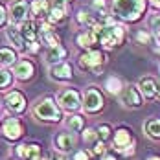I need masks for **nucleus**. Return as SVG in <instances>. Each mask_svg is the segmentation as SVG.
<instances>
[{"instance_id": "nucleus-1", "label": "nucleus", "mask_w": 160, "mask_h": 160, "mask_svg": "<svg viewBox=\"0 0 160 160\" xmlns=\"http://www.w3.org/2000/svg\"><path fill=\"white\" fill-rule=\"evenodd\" d=\"M145 9V0H114L112 2V13L120 17L122 20H138Z\"/></svg>"}, {"instance_id": "nucleus-2", "label": "nucleus", "mask_w": 160, "mask_h": 160, "mask_svg": "<svg viewBox=\"0 0 160 160\" xmlns=\"http://www.w3.org/2000/svg\"><path fill=\"white\" fill-rule=\"evenodd\" d=\"M33 114L42 120V122H61L63 118V111L61 107L52 99V98H46L42 101H39L35 107H33Z\"/></svg>"}, {"instance_id": "nucleus-3", "label": "nucleus", "mask_w": 160, "mask_h": 160, "mask_svg": "<svg viewBox=\"0 0 160 160\" xmlns=\"http://www.w3.org/2000/svg\"><path fill=\"white\" fill-rule=\"evenodd\" d=\"M83 107L87 112H98L103 109V96L96 87H90L83 94Z\"/></svg>"}, {"instance_id": "nucleus-4", "label": "nucleus", "mask_w": 160, "mask_h": 160, "mask_svg": "<svg viewBox=\"0 0 160 160\" xmlns=\"http://www.w3.org/2000/svg\"><path fill=\"white\" fill-rule=\"evenodd\" d=\"M59 103H61V109H64V111H78V109L81 107L79 92L74 90V88L64 90L63 94L59 96Z\"/></svg>"}, {"instance_id": "nucleus-5", "label": "nucleus", "mask_w": 160, "mask_h": 160, "mask_svg": "<svg viewBox=\"0 0 160 160\" xmlns=\"http://www.w3.org/2000/svg\"><path fill=\"white\" fill-rule=\"evenodd\" d=\"M53 145L59 153H70L76 147V134L74 132H59L53 138Z\"/></svg>"}, {"instance_id": "nucleus-6", "label": "nucleus", "mask_w": 160, "mask_h": 160, "mask_svg": "<svg viewBox=\"0 0 160 160\" xmlns=\"http://www.w3.org/2000/svg\"><path fill=\"white\" fill-rule=\"evenodd\" d=\"M103 63V53L96 52V50H90V52H85L79 57V66L81 68H92L94 72H98V66Z\"/></svg>"}, {"instance_id": "nucleus-7", "label": "nucleus", "mask_w": 160, "mask_h": 160, "mask_svg": "<svg viewBox=\"0 0 160 160\" xmlns=\"http://www.w3.org/2000/svg\"><path fill=\"white\" fill-rule=\"evenodd\" d=\"M4 136L8 138V140H18L20 136H22V132H24V125L20 123V120H17V118H9L6 123H4Z\"/></svg>"}, {"instance_id": "nucleus-8", "label": "nucleus", "mask_w": 160, "mask_h": 160, "mask_svg": "<svg viewBox=\"0 0 160 160\" xmlns=\"http://www.w3.org/2000/svg\"><path fill=\"white\" fill-rule=\"evenodd\" d=\"M6 107L11 112H22L26 109V99H24V96L20 92L11 90V92L6 94Z\"/></svg>"}, {"instance_id": "nucleus-9", "label": "nucleus", "mask_w": 160, "mask_h": 160, "mask_svg": "<svg viewBox=\"0 0 160 160\" xmlns=\"http://www.w3.org/2000/svg\"><path fill=\"white\" fill-rule=\"evenodd\" d=\"M17 155L22 160H39L41 158V145L39 144H20L17 147Z\"/></svg>"}, {"instance_id": "nucleus-10", "label": "nucleus", "mask_w": 160, "mask_h": 160, "mask_svg": "<svg viewBox=\"0 0 160 160\" xmlns=\"http://www.w3.org/2000/svg\"><path fill=\"white\" fill-rule=\"evenodd\" d=\"M18 30H20V33H22L24 41H28V42H37L39 33H41V26H37V24L32 22V20H26V22L20 24Z\"/></svg>"}, {"instance_id": "nucleus-11", "label": "nucleus", "mask_w": 160, "mask_h": 160, "mask_svg": "<svg viewBox=\"0 0 160 160\" xmlns=\"http://www.w3.org/2000/svg\"><path fill=\"white\" fill-rule=\"evenodd\" d=\"M122 103L125 107H140L142 105V96L136 90V87H127L122 94Z\"/></svg>"}, {"instance_id": "nucleus-12", "label": "nucleus", "mask_w": 160, "mask_h": 160, "mask_svg": "<svg viewBox=\"0 0 160 160\" xmlns=\"http://www.w3.org/2000/svg\"><path fill=\"white\" fill-rule=\"evenodd\" d=\"M114 145H116V149H120V151H123L125 147L129 145H132V136H131V131L125 127H120L116 132H114Z\"/></svg>"}, {"instance_id": "nucleus-13", "label": "nucleus", "mask_w": 160, "mask_h": 160, "mask_svg": "<svg viewBox=\"0 0 160 160\" xmlns=\"http://www.w3.org/2000/svg\"><path fill=\"white\" fill-rule=\"evenodd\" d=\"M28 9H30V8H28L26 2H22V0L15 2V4L11 6V20H13L15 24H22V22H26Z\"/></svg>"}, {"instance_id": "nucleus-14", "label": "nucleus", "mask_w": 160, "mask_h": 160, "mask_svg": "<svg viewBox=\"0 0 160 160\" xmlns=\"http://www.w3.org/2000/svg\"><path fill=\"white\" fill-rule=\"evenodd\" d=\"M50 74H52L53 79H59V81L70 79V78H72V66L68 63H57V64L52 66Z\"/></svg>"}, {"instance_id": "nucleus-15", "label": "nucleus", "mask_w": 160, "mask_h": 160, "mask_svg": "<svg viewBox=\"0 0 160 160\" xmlns=\"http://www.w3.org/2000/svg\"><path fill=\"white\" fill-rule=\"evenodd\" d=\"M15 76L18 79H30L33 76V64L30 61H20V63L15 66Z\"/></svg>"}, {"instance_id": "nucleus-16", "label": "nucleus", "mask_w": 160, "mask_h": 160, "mask_svg": "<svg viewBox=\"0 0 160 160\" xmlns=\"http://www.w3.org/2000/svg\"><path fill=\"white\" fill-rule=\"evenodd\" d=\"M140 92L144 94L147 99L157 96V81H153L151 78H144L140 81Z\"/></svg>"}, {"instance_id": "nucleus-17", "label": "nucleus", "mask_w": 160, "mask_h": 160, "mask_svg": "<svg viewBox=\"0 0 160 160\" xmlns=\"http://www.w3.org/2000/svg\"><path fill=\"white\" fill-rule=\"evenodd\" d=\"M144 131L149 138H155V140H160V120L153 118V120H147L144 123Z\"/></svg>"}, {"instance_id": "nucleus-18", "label": "nucleus", "mask_w": 160, "mask_h": 160, "mask_svg": "<svg viewBox=\"0 0 160 160\" xmlns=\"http://www.w3.org/2000/svg\"><path fill=\"white\" fill-rule=\"evenodd\" d=\"M32 11H33V15L37 17V18H44V17L50 13L48 0H33Z\"/></svg>"}, {"instance_id": "nucleus-19", "label": "nucleus", "mask_w": 160, "mask_h": 160, "mask_svg": "<svg viewBox=\"0 0 160 160\" xmlns=\"http://www.w3.org/2000/svg\"><path fill=\"white\" fill-rule=\"evenodd\" d=\"M8 37H9V41L15 44L18 50L24 48V37H22V33H20V30L18 28H15V26H9L8 28Z\"/></svg>"}, {"instance_id": "nucleus-20", "label": "nucleus", "mask_w": 160, "mask_h": 160, "mask_svg": "<svg viewBox=\"0 0 160 160\" xmlns=\"http://www.w3.org/2000/svg\"><path fill=\"white\" fill-rule=\"evenodd\" d=\"M64 55H66V50L59 44V46H53V48H50L46 52V61L48 63H59Z\"/></svg>"}, {"instance_id": "nucleus-21", "label": "nucleus", "mask_w": 160, "mask_h": 160, "mask_svg": "<svg viewBox=\"0 0 160 160\" xmlns=\"http://www.w3.org/2000/svg\"><path fill=\"white\" fill-rule=\"evenodd\" d=\"M66 127L70 129L72 132H78V131H81V129L85 127V120H83V116H79V114L70 116V118L66 120Z\"/></svg>"}, {"instance_id": "nucleus-22", "label": "nucleus", "mask_w": 160, "mask_h": 160, "mask_svg": "<svg viewBox=\"0 0 160 160\" xmlns=\"http://www.w3.org/2000/svg\"><path fill=\"white\" fill-rule=\"evenodd\" d=\"M17 61V55L11 48H0V63L4 64H13Z\"/></svg>"}, {"instance_id": "nucleus-23", "label": "nucleus", "mask_w": 160, "mask_h": 160, "mask_svg": "<svg viewBox=\"0 0 160 160\" xmlns=\"http://www.w3.org/2000/svg\"><path fill=\"white\" fill-rule=\"evenodd\" d=\"M105 88L111 92V94H120L122 92V81L118 78H109L105 81Z\"/></svg>"}, {"instance_id": "nucleus-24", "label": "nucleus", "mask_w": 160, "mask_h": 160, "mask_svg": "<svg viewBox=\"0 0 160 160\" xmlns=\"http://www.w3.org/2000/svg\"><path fill=\"white\" fill-rule=\"evenodd\" d=\"M76 42H78V46H81V48H90L96 41H94V37L90 33H79L78 39H76Z\"/></svg>"}, {"instance_id": "nucleus-25", "label": "nucleus", "mask_w": 160, "mask_h": 160, "mask_svg": "<svg viewBox=\"0 0 160 160\" xmlns=\"http://www.w3.org/2000/svg\"><path fill=\"white\" fill-rule=\"evenodd\" d=\"M42 39H44V42L48 44L50 48H53V46H59V37L55 35L53 32H42Z\"/></svg>"}, {"instance_id": "nucleus-26", "label": "nucleus", "mask_w": 160, "mask_h": 160, "mask_svg": "<svg viewBox=\"0 0 160 160\" xmlns=\"http://www.w3.org/2000/svg\"><path fill=\"white\" fill-rule=\"evenodd\" d=\"M63 15H64V9L61 8H52L48 13V20L50 22H59V20H63Z\"/></svg>"}, {"instance_id": "nucleus-27", "label": "nucleus", "mask_w": 160, "mask_h": 160, "mask_svg": "<svg viewBox=\"0 0 160 160\" xmlns=\"http://www.w3.org/2000/svg\"><path fill=\"white\" fill-rule=\"evenodd\" d=\"M98 138H99V134H98L96 129H85V132H83L85 144H92V142H96Z\"/></svg>"}, {"instance_id": "nucleus-28", "label": "nucleus", "mask_w": 160, "mask_h": 160, "mask_svg": "<svg viewBox=\"0 0 160 160\" xmlns=\"http://www.w3.org/2000/svg\"><path fill=\"white\" fill-rule=\"evenodd\" d=\"M98 134H99V140H101V142L109 140V136H111V125H107V123L99 125V127H98Z\"/></svg>"}, {"instance_id": "nucleus-29", "label": "nucleus", "mask_w": 160, "mask_h": 160, "mask_svg": "<svg viewBox=\"0 0 160 160\" xmlns=\"http://www.w3.org/2000/svg\"><path fill=\"white\" fill-rule=\"evenodd\" d=\"M149 24H151V30L155 32V35L160 39V13L151 17V22H149Z\"/></svg>"}, {"instance_id": "nucleus-30", "label": "nucleus", "mask_w": 160, "mask_h": 160, "mask_svg": "<svg viewBox=\"0 0 160 160\" xmlns=\"http://www.w3.org/2000/svg\"><path fill=\"white\" fill-rule=\"evenodd\" d=\"M9 83H11V74L8 70H0V88L8 87Z\"/></svg>"}, {"instance_id": "nucleus-31", "label": "nucleus", "mask_w": 160, "mask_h": 160, "mask_svg": "<svg viewBox=\"0 0 160 160\" xmlns=\"http://www.w3.org/2000/svg\"><path fill=\"white\" fill-rule=\"evenodd\" d=\"M105 149H107V147H105L103 142H96V144H94V149H92V153H94V155H103Z\"/></svg>"}, {"instance_id": "nucleus-32", "label": "nucleus", "mask_w": 160, "mask_h": 160, "mask_svg": "<svg viewBox=\"0 0 160 160\" xmlns=\"http://www.w3.org/2000/svg\"><path fill=\"white\" fill-rule=\"evenodd\" d=\"M72 160H88V153L87 151H78Z\"/></svg>"}, {"instance_id": "nucleus-33", "label": "nucleus", "mask_w": 160, "mask_h": 160, "mask_svg": "<svg viewBox=\"0 0 160 160\" xmlns=\"http://www.w3.org/2000/svg\"><path fill=\"white\" fill-rule=\"evenodd\" d=\"M136 39H138L140 42H149V39H151V37H149V33H145V32H140L138 35H136Z\"/></svg>"}, {"instance_id": "nucleus-34", "label": "nucleus", "mask_w": 160, "mask_h": 160, "mask_svg": "<svg viewBox=\"0 0 160 160\" xmlns=\"http://www.w3.org/2000/svg\"><path fill=\"white\" fill-rule=\"evenodd\" d=\"M92 6H94V9H103L105 8V0H94Z\"/></svg>"}, {"instance_id": "nucleus-35", "label": "nucleus", "mask_w": 160, "mask_h": 160, "mask_svg": "<svg viewBox=\"0 0 160 160\" xmlns=\"http://www.w3.org/2000/svg\"><path fill=\"white\" fill-rule=\"evenodd\" d=\"M4 20H6V9H4V6L0 4V26L4 24Z\"/></svg>"}, {"instance_id": "nucleus-36", "label": "nucleus", "mask_w": 160, "mask_h": 160, "mask_svg": "<svg viewBox=\"0 0 160 160\" xmlns=\"http://www.w3.org/2000/svg\"><path fill=\"white\" fill-rule=\"evenodd\" d=\"M157 94H158V96H160V78H158V79H157Z\"/></svg>"}, {"instance_id": "nucleus-37", "label": "nucleus", "mask_w": 160, "mask_h": 160, "mask_svg": "<svg viewBox=\"0 0 160 160\" xmlns=\"http://www.w3.org/2000/svg\"><path fill=\"white\" fill-rule=\"evenodd\" d=\"M103 160H116L112 155H107V157H103Z\"/></svg>"}, {"instance_id": "nucleus-38", "label": "nucleus", "mask_w": 160, "mask_h": 160, "mask_svg": "<svg viewBox=\"0 0 160 160\" xmlns=\"http://www.w3.org/2000/svg\"><path fill=\"white\" fill-rule=\"evenodd\" d=\"M153 2V6H157V8H160V0H151Z\"/></svg>"}, {"instance_id": "nucleus-39", "label": "nucleus", "mask_w": 160, "mask_h": 160, "mask_svg": "<svg viewBox=\"0 0 160 160\" xmlns=\"http://www.w3.org/2000/svg\"><path fill=\"white\" fill-rule=\"evenodd\" d=\"M147 160H160V157H149Z\"/></svg>"}, {"instance_id": "nucleus-40", "label": "nucleus", "mask_w": 160, "mask_h": 160, "mask_svg": "<svg viewBox=\"0 0 160 160\" xmlns=\"http://www.w3.org/2000/svg\"><path fill=\"white\" fill-rule=\"evenodd\" d=\"M39 160H42V158H39Z\"/></svg>"}]
</instances>
